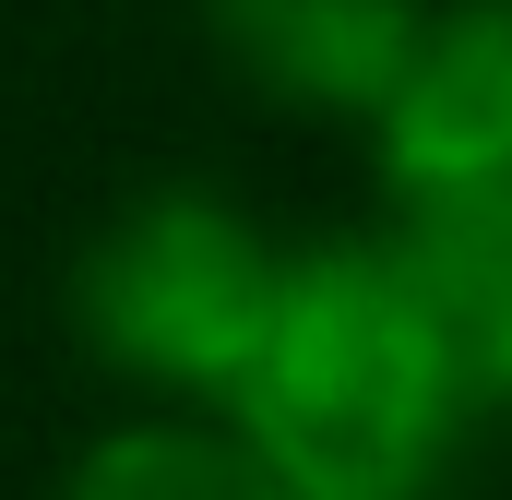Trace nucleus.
Returning a JSON list of instances; mask_svg holds the SVG:
<instances>
[{
  "label": "nucleus",
  "mask_w": 512,
  "mask_h": 500,
  "mask_svg": "<svg viewBox=\"0 0 512 500\" xmlns=\"http://www.w3.org/2000/svg\"><path fill=\"white\" fill-rule=\"evenodd\" d=\"M227 417L298 500H441L465 441L489 429L382 227L286 250V298Z\"/></svg>",
  "instance_id": "nucleus-1"
},
{
  "label": "nucleus",
  "mask_w": 512,
  "mask_h": 500,
  "mask_svg": "<svg viewBox=\"0 0 512 500\" xmlns=\"http://www.w3.org/2000/svg\"><path fill=\"white\" fill-rule=\"evenodd\" d=\"M274 298H286V250L203 179H155V191L108 203V227L72 250L84 358L167 405H227L262 358Z\"/></svg>",
  "instance_id": "nucleus-2"
},
{
  "label": "nucleus",
  "mask_w": 512,
  "mask_h": 500,
  "mask_svg": "<svg viewBox=\"0 0 512 500\" xmlns=\"http://www.w3.org/2000/svg\"><path fill=\"white\" fill-rule=\"evenodd\" d=\"M370 167L393 203L512 191V0H441L417 36V72L370 120Z\"/></svg>",
  "instance_id": "nucleus-3"
},
{
  "label": "nucleus",
  "mask_w": 512,
  "mask_h": 500,
  "mask_svg": "<svg viewBox=\"0 0 512 500\" xmlns=\"http://www.w3.org/2000/svg\"><path fill=\"white\" fill-rule=\"evenodd\" d=\"M441 0H203L215 60L286 120H382Z\"/></svg>",
  "instance_id": "nucleus-4"
},
{
  "label": "nucleus",
  "mask_w": 512,
  "mask_h": 500,
  "mask_svg": "<svg viewBox=\"0 0 512 500\" xmlns=\"http://www.w3.org/2000/svg\"><path fill=\"white\" fill-rule=\"evenodd\" d=\"M393 262L417 274L441 346L465 393L512 417V191H441V203H393Z\"/></svg>",
  "instance_id": "nucleus-5"
},
{
  "label": "nucleus",
  "mask_w": 512,
  "mask_h": 500,
  "mask_svg": "<svg viewBox=\"0 0 512 500\" xmlns=\"http://www.w3.org/2000/svg\"><path fill=\"white\" fill-rule=\"evenodd\" d=\"M48 500H298V489L251 453L227 405H143L120 429H96Z\"/></svg>",
  "instance_id": "nucleus-6"
}]
</instances>
